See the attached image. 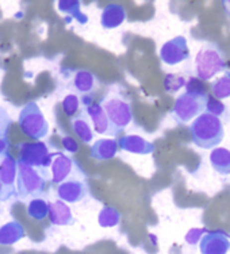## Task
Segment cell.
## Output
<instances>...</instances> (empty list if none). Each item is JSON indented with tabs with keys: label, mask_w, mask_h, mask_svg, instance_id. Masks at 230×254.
I'll return each instance as SVG.
<instances>
[{
	"label": "cell",
	"mask_w": 230,
	"mask_h": 254,
	"mask_svg": "<svg viewBox=\"0 0 230 254\" xmlns=\"http://www.w3.org/2000/svg\"><path fill=\"white\" fill-rule=\"evenodd\" d=\"M190 131L194 145L201 149L217 147L225 137L224 125L220 118L209 113H203L195 118Z\"/></svg>",
	"instance_id": "2"
},
{
	"label": "cell",
	"mask_w": 230,
	"mask_h": 254,
	"mask_svg": "<svg viewBox=\"0 0 230 254\" xmlns=\"http://www.w3.org/2000/svg\"><path fill=\"white\" fill-rule=\"evenodd\" d=\"M16 175H18V161L8 153L0 156V180L5 187V190L12 195H16V190H15Z\"/></svg>",
	"instance_id": "13"
},
{
	"label": "cell",
	"mask_w": 230,
	"mask_h": 254,
	"mask_svg": "<svg viewBox=\"0 0 230 254\" xmlns=\"http://www.w3.org/2000/svg\"><path fill=\"white\" fill-rule=\"evenodd\" d=\"M19 161L25 165L33 166L37 169L48 171L53 160V153L45 142H25L19 147Z\"/></svg>",
	"instance_id": "8"
},
{
	"label": "cell",
	"mask_w": 230,
	"mask_h": 254,
	"mask_svg": "<svg viewBox=\"0 0 230 254\" xmlns=\"http://www.w3.org/2000/svg\"><path fill=\"white\" fill-rule=\"evenodd\" d=\"M186 78L179 74H166L164 80V89L168 93H176L183 87H186Z\"/></svg>",
	"instance_id": "26"
},
{
	"label": "cell",
	"mask_w": 230,
	"mask_h": 254,
	"mask_svg": "<svg viewBox=\"0 0 230 254\" xmlns=\"http://www.w3.org/2000/svg\"><path fill=\"white\" fill-rule=\"evenodd\" d=\"M126 20V10L125 7L117 3H110L102 11L100 15V25L103 29H117Z\"/></svg>",
	"instance_id": "15"
},
{
	"label": "cell",
	"mask_w": 230,
	"mask_h": 254,
	"mask_svg": "<svg viewBox=\"0 0 230 254\" xmlns=\"http://www.w3.org/2000/svg\"><path fill=\"white\" fill-rule=\"evenodd\" d=\"M210 164L213 169L220 175L230 173V152L225 147H217L210 153Z\"/></svg>",
	"instance_id": "19"
},
{
	"label": "cell",
	"mask_w": 230,
	"mask_h": 254,
	"mask_svg": "<svg viewBox=\"0 0 230 254\" xmlns=\"http://www.w3.org/2000/svg\"><path fill=\"white\" fill-rule=\"evenodd\" d=\"M84 103V113L85 115H88V118L92 121L93 128L98 134H102V135H110V137H115L113 128L110 126V122H108L107 115L104 113V110L100 106V103L93 102L92 98H88L85 96L83 99Z\"/></svg>",
	"instance_id": "10"
},
{
	"label": "cell",
	"mask_w": 230,
	"mask_h": 254,
	"mask_svg": "<svg viewBox=\"0 0 230 254\" xmlns=\"http://www.w3.org/2000/svg\"><path fill=\"white\" fill-rule=\"evenodd\" d=\"M54 226H72L75 225V216L67 203L56 200L49 204V216H48Z\"/></svg>",
	"instance_id": "17"
},
{
	"label": "cell",
	"mask_w": 230,
	"mask_h": 254,
	"mask_svg": "<svg viewBox=\"0 0 230 254\" xmlns=\"http://www.w3.org/2000/svg\"><path fill=\"white\" fill-rule=\"evenodd\" d=\"M72 130L77 135L78 139L84 143H89L93 141L92 128L84 117H76L72 119Z\"/></svg>",
	"instance_id": "23"
},
{
	"label": "cell",
	"mask_w": 230,
	"mask_h": 254,
	"mask_svg": "<svg viewBox=\"0 0 230 254\" xmlns=\"http://www.w3.org/2000/svg\"><path fill=\"white\" fill-rule=\"evenodd\" d=\"M12 196L14 195L5 190V187L3 186V183H1V180H0V201H7L10 197H12Z\"/></svg>",
	"instance_id": "32"
},
{
	"label": "cell",
	"mask_w": 230,
	"mask_h": 254,
	"mask_svg": "<svg viewBox=\"0 0 230 254\" xmlns=\"http://www.w3.org/2000/svg\"><path fill=\"white\" fill-rule=\"evenodd\" d=\"M119 146H118V141L114 138H102L95 141L92 146H91V153L89 156L96 161H108L113 160L114 157L117 156Z\"/></svg>",
	"instance_id": "16"
},
{
	"label": "cell",
	"mask_w": 230,
	"mask_h": 254,
	"mask_svg": "<svg viewBox=\"0 0 230 254\" xmlns=\"http://www.w3.org/2000/svg\"><path fill=\"white\" fill-rule=\"evenodd\" d=\"M11 125L10 114L4 107H0V138H7Z\"/></svg>",
	"instance_id": "29"
},
{
	"label": "cell",
	"mask_w": 230,
	"mask_h": 254,
	"mask_svg": "<svg viewBox=\"0 0 230 254\" xmlns=\"http://www.w3.org/2000/svg\"><path fill=\"white\" fill-rule=\"evenodd\" d=\"M230 237L224 231H206L199 241L202 254H228L230 250Z\"/></svg>",
	"instance_id": "11"
},
{
	"label": "cell",
	"mask_w": 230,
	"mask_h": 254,
	"mask_svg": "<svg viewBox=\"0 0 230 254\" xmlns=\"http://www.w3.org/2000/svg\"><path fill=\"white\" fill-rule=\"evenodd\" d=\"M18 125L26 137L31 139H42L49 132V123L35 102L26 103L20 110Z\"/></svg>",
	"instance_id": "5"
},
{
	"label": "cell",
	"mask_w": 230,
	"mask_h": 254,
	"mask_svg": "<svg viewBox=\"0 0 230 254\" xmlns=\"http://www.w3.org/2000/svg\"><path fill=\"white\" fill-rule=\"evenodd\" d=\"M121 222V212L111 205H104L98 214V223L103 229L115 227Z\"/></svg>",
	"instance_id": "22"
},
{
	"label": "cell",
	"mask_w": 230,
	"mask_h": 254,
	"mask_svg": "<svg viewBox=\"0 0 230 254\" xmlns=\"http://www.w3.org/2000/svg\"><path fill=\"white\" fill-rule=\"evenodd\" d=\"M222 5L225 7V11L226 14H228V16H230V0H224V1H222Z\"/></svg>",
	"instance_id": "34"
},
{
	"label": "cell",
	"mask_w": 230,
	"mask_h": 254,
	"mask_svg": "<svg viewBox=\"0 0 230 254\" xmlns=\"http://www.w3.org/2000/svg\"><path fill=\"white\" fill-rule=\"evenodd\" d=\"M100 106L107 115L108 122H110V126L113 128L115 137L132 123L133 111L132 106L128 100L118 98V96L107 98L103 99Z\"/></svg>",
	"instance_id": "6"
},
{
	"label": "cell",
	"mask_w": 230,
	"mask_h": 254,
	"mask_svg": "<svg viewBox=\"0 0 230 254\" xmlns=\"http://www.w3.org/2000/svg\"><path fill=\"white\" fill-rule=\"evenodd\" d=\"M226 107L222 104V103L216 98H210L207 99V104H206V113L211 114V115H214V117L220 118L222 114L225 113Z\"/></svg>",
	"instance_id": "28"
},
{
	"label": "cell",
	"mask_w": 230,
	"mask_h": 254,
	"mask_svg": "<svg viewBox=\"0 0 230 254\" xmlns=\"http://www.w3.org/2000/svg\"><path fill=\"white\" fill-rule=\"evenodd\" d=\"M118 146L121 150L133 154H142V156H148L154 152V145L152 142L147 141L145 138L140 137V135H122L118 139Z\"/></svg>",
	"instance_id": "14"
},
{
	"label": "cell",
	"mask_w": 230,
	"mask_h": 254,
	"mask_svg": "<svg viewBox=\"0 0 230 254\" xmlns=\"http://www.w3.org/2000/svg\"><path fill=\"white\" fill-rule=\"evenodd\" d=\"M98 80L95 77V74L89 70H77L75 73L74 77V88L78 93H91L96 87Z\"/></svg>",
	"instance_id": "20"
},
{
	"label": "cell",
	"mask_w": 230,
	"mask_h": 254,
	"mask_svg": "<svg viewBox=\"0 0 230 254\" xmlns=\"http://www.w3.org/2000/svg\"><path fill=\"white\" fill-rule=\"evenodd\" d=\"M78 107H80V100H78L77 95L69 93L63 100V110L69 118H74L77 114Z\"/></svg>",
	"instance_id": "27"
},
{
	"label": "cell",
	"mask_w": 230,
	"mask_h": 254,
	"mask_svg": "<svg viewBox=\"0 0 230 254\" xmlns=\"http://www.w3.org/2000/svg\"><path fill=\"white\" fill-rule=\"evenodd\" d=\"M211 91L218 100L230 98V72H226L224 76L214 80L211 85Z\"/></svg>",
	"instance_id": "25"
},
{
	"label": "cell",
	"mask_w": 230,
	"mask_h": 254,
	"mask_svg": "<svg viewBox=\"0 0 230 254\" xmlns=\"http://www.w3.org/2000/svg\"><path fill=\"white\" fill-rule=\"evenodd\" d=\"M190 59V48L186 37L177 35L175 38L166 41L160 49V60L165 65L173 66Z\"/></svg>",
	"instance_id": "9"
},
{
	"label": "cell",
	"mask_w": 230,
	"mask_h": 254,
	"mask_svg": "<svg viewBox=\"0 0 230 254\" xmlns=\"http://www.w3.org/2000/svg\"><path fill=\"white\" fill-rule=\"evenodd\" d=\"M61 143H63V147H64L65 150H67L68 153H71V154H75V153H77L78 143L75 141L72 137H69V135H65V137H63V139H61Z\"/></svg>",
	"instance_id": "31"
},
{
	"label": "cell",
	"mask_w": 230,
	"mask_h": 254,
	"mask_svg": "<svg viewBox=\"0 0 230 254\" xmlns=\"http://www.w3.org/2000/svg\"><path fill=\"white\" fill-rule=\"evenodd\" d=\"M50 175H52V183L53 184H61L68 180H83V169L80 168L77 162L72 157L67 156L61 152L53 153V160L50 164Z\"/></svg>",
	"instance_id": "7"
},
{
	"label": "cell",
	"mask_w": 230,
	"mask_h": 254,
	"mask_svg": "<svg viewBox=\"0 0 230 254\" xmlns=\"http://www.w3.org/2000/svg\"><path fill=\"white\" fill-rule=\"evenodd\" d=\"M57 8H59L60 12L72 16L81 25H85L88 22V16L81 12L80 1H77V0H60L57 3Z\"/></svg>",
	"instance_id": "21"
},
{
	"label": "cell",
	"mask_w": 230,
	"mask_h": 254,
	"mask_svg": "<svg viewBox=\"0 0 230 254\" xmlns=\"http://www.w3.org/2000/svg\"><path fill=\"white\" fill-rule=\"evenodd\" d=\"M48 183V171L37 169L33 166L18 162V175H16V196L20 200L38 199L44 195Z\"/></svg>",
	"instance_id": "3"
},
{
	"label": "cell",
	"mask_w": 230,
	"mask_h": 254,
	"mask_svg": "<svg viewBox=\"0 0 230 254\" xmlns=\"http://www.w3.org/2000/svg\"><path fill=\"white\" fill-rule=\"evenodd\" d=\"M206 233L205 229H192L190 230L186 235V242L188 245H195L198 244L201 238L203 237V234Z\"/></svg>",
	"instance_id": "30"
},
{
	"label": "cell",
	"mask_w": 230,
	"mask_h": 254,
	"mask_svg": "<svg viewBox=\"0 0 230 254\" xmlns=\"http://www.w3.org/2000/svg\"><path fill=\"white\" fill-rule=\"evenodd\" d=\"M226 69L225 54L214 42L202 45L195 57L196 77L202 81H210L217 74Z\"/></svg>",
	"instance_id": "4"
},
{
	"label": "cell",
	"mask_w": 230,
	"mask_h": 254,
	"mask_svg": "<svg viewBox=\"0 0 230 254\" xmlns=\"http://www.w3.org/2000/svg\"><path fill=\"white\" fill-rule=\"evenodd\" d=\"M8 139L7 138H0V156L8 153Z\"/></svg>",
	"instance_id": "33"
},
{
	"label": "cell",
	"mask_w": 230,
	"mask_h": 254,
	"mask_svg": "<svg viewBox=\"0 0 230 254\" xmlns=\"http://www.w3.org/2000/svg\"><path fill=\"white\" fill-rule=\"evenodd\" d=\"M186 87L187 91L176 99L172 108V117L179 125L191 122L192 119L205 113L207 99H209L206 88L202 84L198 83L195 78H191L186 84Z\"/></svg>",
	"instance_id": "1"
},
{
	"label": "cell",
	"mask_w": 230,
	"mask_h": 254,
	"mask_svg": "<svg viewBox=\"0 0 230 254\" xmlns=\"http://www.w3.org/2000/svg\"><path fill=\"white\" fill-rule=\"evenodd\" d=\"M26 235L23 226L18 220H11L0 226V246H12Z\"/></svg>",
	"instance_id": "18"
},
{
	"label": "cell",
	"mask_w": 230,
	"mask_h": 254,
	"mask_svg": "<svg viewBox=\"0 0 230 254\" xmlns=\"http://www.w3.org/2000/svg\"><path fill=\"white\" fill-rule=\"evenodd\" d=\"M89 193V188L84 180H68L57 187V196L61 201L75 204L84 200Z\"/></svg>",
	"instance_id": "12"
},
{
	"label": "cell",
	"mask_w": 230,
	"mask_h": 254,
	"mask_svg": "<svg viewBox=\"0 0 230 254\" xmlns=\"http://www.w3.org/2000/svg\"><path fill=\"white\" fill-rule=\"evenodd\" d=\"M27 215L31 219L44 220L49 216V203L41 197L30 200L27 204Z\"/></svg>",
	"instance_id": "24"
}]
</instances>
